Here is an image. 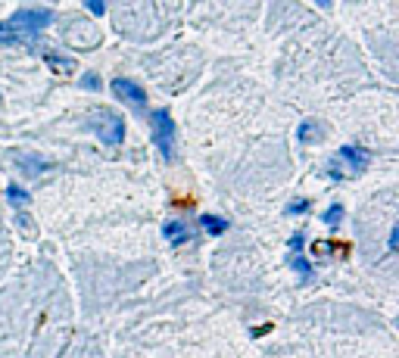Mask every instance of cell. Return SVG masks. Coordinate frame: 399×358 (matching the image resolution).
<instances>
[{"label": "cell", "mask_w": 399, "mask_h": 358, "mask_svg": "<svg viewBox=\"0 0 399 358\" xmlns=\"http://www.w3.org/2000/svg\"><path fill=\"white\" fill-rule=\"evenodd\" d=\"M53 22V13L44 7H25L16 10L7 22H0V44H32L38 32Z\"/></svg>", "instance_id": "1"}, {"label": "cell", "mask_w": 399, "mask_h": 358, "mask_svg": "<svg viewBox=\"0 0 399 358\" xmlns=\"http://www.w3.org/2000/svg\"><path fill=\"white\" fill-rule=\"evenodd\" d=\"M150 118H153V143H156V150L163 153V159H172V153H175V122H172L169 109H156Z\"/></svg>", "instance_id": "2"}, {"label": "cell", "mask_w": 399, "mask_h": 358, "mask_svg": "<svg viewBox=\"0 0 399 358\" xmlns=\"http://www.w3.org/2000/svg\"><path fill=\"white\" fill-rule=\"evenodd\" d=\"M94 131L100 134V140L110 143V147H119L125 137V122L116 116V112H100L97 125H94Z\"/></svg>", "instance_id": "3"}, {"label": "cell", "mask_w": 399, "mask_h": 358, "mask_svg": "<svg viewBox=\"0 0 399 358\" xmlns=\"http://www.w3.org/2000/svg\"><path fill=\"white\" fill-rule=\"evenodd\" d=\"M347 165L353 175H362V171L368 169V162H371V150H365V147H340V153H337L334 165Z\"/></svg>", "instance_id": "4"}, {"label": "cell", "mask_w": 399, "mask_h": 358, "mask_svg": "<svg viewBox=\"0 0 399 358\" xmlns=\"http://www.w3.org/2000/svg\"><path fill=\"white\" fill-rule=\"evenodd\" d=\"M112 94L116 97H122V100H128L134 109H144V103H147V94H144V87L141 85H134V81H128V78H116L112 81Z\"/></svg>", "instance_id": "5"}, {"label": "cell", "mask_w": 399, "mask_h": 358, "mask_svg": "<svg viewBox=\"0 0 399 358\" xmlns=\"http://www.w3.org/2000/svg\"><path fill=\"white\" fill-rule=\"evenodd\" d=\"M290 265H294V271L300 274L303 280L312 277V265H309L306 255H303V231H296V234L290 237Z\"/></svg>", "instance_id": "6"}, {"label": "cell", "mask_w": 399, "mask_h": 358, "mask_svg": "<svg viewBox=\"0 0 399 358\" xmlns=\"http://www.w3.org/2000/svg\"><path fill=\"white\" fill-rule=\"evenodd\" d=\"M163 237L172 243V246H184V243L190 240V231L184 228L181 222H165L163 224Z\"/></svg>", "instance_id": "7"}, {"label": "cell", "mask_w": 399, "mask_h": 358, "mask_svg": "<svg viewBox=\"0 0 399 358\" xmlns=\"http://www.w3.org/2000/svg\"><path fill=\"white\" fill-rule=\"evenodd\" d=\"M200 224H203V231L212 234V237H218V234L228 231V218H218V215H200Z\"/></svg>", "instance_id": "8"}, {"label": "cell", "mask_w": 399, "mask_h": 358, "mask_svg": "<svg viewBox=\"0 0 399 358\" xmlns=\"http://www.w3.org/2000/svg\"><path fill=\"white\" fill-rule=\"evenodd\" d=\"M296 137H300V143H315L321 137V125L318 122H303L300 131H296Z\"/></svg>", "instance_id": "9"}, {"label": "cell", "mask_w": 399, "mask_h": 358, "mask_svg": "<svg viewBox=\"0 0 399 358\" xmlns=\"http://www.w3.org/2000/svg\"><path fill=\"white\" fill-rule=\"evenodd\" d=\"M7 200L13 202L16 209H19V206H25V202L32 200V196H28V190H22L19 184H10V187H7Z\"/></svg>", "instance_id": "10"}, {"label": "cell", "mask_w": 399, "mask_h": 358, "mask_svg": "<svg viewBox=\"0 0 399 358\" xmlns=\"http://www.w3.org/2000/svg\"><path fill=\"white\" fill-rule=\"evenodd\" d=\"M340 222H343V206H340V202H334V206H327V212H325V224L337 228Z\"/></svg>", "instance_id": "11"}, {"label": "cell", "mask_w": 399, "mask_h": 358, "mask_svg": "<svg viewBox=\"0 0 399 358\" xmlns=\"http://www.w3.org/2000/svg\"><path fill=\"white\" fill-rule=\"evenodd\" d=\"M19 165H22V169H28L32 175H41V171L47 169L44 159H34V156H22V159H19Z\"/></svg>", "instance_id": "12"}, {"label": "cell", "mask_w": 399, "mask_h": 358, "mask_svg": "<svg viewBox=\"0 0 399 358\" xmlns=\"http://www.w3.org/2000/svg\"><path fill=\"white\" fill-rule=\"evenodd\" d=\"M300 212H309V200H300V202H290L284 209V215H300Z\"/></svg>", "instance_id": "13"}, {"label": "cell", "mask_w": 399, "mask_h": 358, "mask_svg": "<svg viewBox=\"0 0 399 358\" xmlns=\"http://www.w3.org/2000/svg\"><path fill=\"white\" fill-rule=\"evenodd\" d=\"M81 87H85V91H97L100 81L94 78V75H85V78H81Z\"/></svg>", "instance_id": "14"}, {"label": "cell", "mask_w": 399, "mask_h": 358, "mask_svg": "<svg viewBox=\"0 0 399 358\" xmlns=\"http://www.w3.org/2000/svg\"><path fill=\"white\" fill-rule=\"evenodd\" d=\"M88 10H91V13H97V16H103V3H97V0H91V3H88Z\"/></svg>", "instance_id": "15"}]
</instances>
